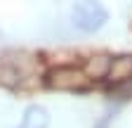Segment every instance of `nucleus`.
<instances>
[{"label":"nucleus","mask_w":132,"mask_h":128,"mask_svg":"<svg viewBox=\"0 0 132 128\" xmlns=\"http://www.w3.org/2000/svg\"><path fill=\"white\" fill-rule=\"evenodd\" d=\"M106 78L111 83H123L132 78V55H123V57H113L111 59V69L106 74Z\"/></svg>","instance_id":"obj_5"},{"label":"nucleus","mask_w":132,"mask_h":128,"mask_svg":"<svg viewBox=\"0 0 132 128\" xmlns=\"http://www.w3.org/2000/svg\"><path fill=\"white\" fill-rule=\"evenodd\" d=\"M71 24L80 33H97L109 24V10L99 0H76L71 10Z\"/></svg>","instance_id":"obj_2"},{"label":"nucleus","mask_w":132,"mask_h":128,"mask_svg":"<svg viewBox=\"0 0 132 128\" xmlns=\"http://www.w3.org/2000/svg\"><path fill=\"white\" fill-rule=\"evenodd\" d=\"M45 86L52 90H64V93H82L92 86V78L80 67H57L45 74Z\"/></svg>","instance_id":"obj_3"},{"label":"nucleus","mask_w":132,"mask_h":128,"mask_svg":"<svg viewBox=\"0 0 132 128\" xmlns=\"http://www.w3.org/2000/svg\"><path fill=\"white\" fill-rule=\"evenodd\" d=\"M50 121H52V116L43 104H28L16 128H50Z\"/></svg>","instance_id":"obj_4"},{"label":"nucleus","mask_w":132,"mask_h":128,"mask_svg":"<svg viewBox=\"0 0 132 128\" xmlns=\"http://www.w3.org/2000/svg\"><path fill=\"white\" fill-rule=\"evenodd\" d=\"M40 83V59L26 52H3L0 55V86L10 90H26Z\"/></svg>","instance_id":"obj_1"},{"label":"nucleus","mask_w":132,"mask_h":128,"mask_svg":"<svg viewBox=\"0 0 132 128\" xmlns=\"http://www.w3.org/2000/svg\"><path fill=\"white\" fill-rule=\"evenodd\" d=\"M111 59L113 57H106V55H97V57H90L87 64H85V74L97 81V78H106L109 69H111Z\"/></svg>","instance_id":"obj_6"}]
</instances>
